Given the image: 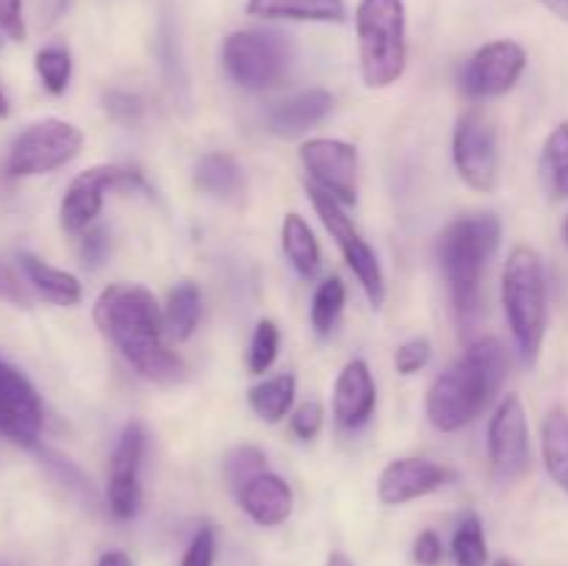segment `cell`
Here are the masks:
<instances>
[{"label":"cell","instance_id":"1","mask_svg":"<svg viewBox=\"0 0 568 566\" xmlns=\"http://www.w3.org/2000/svg\"><path fill=\"white\" fill-rule=\"evenodd\" d=\"M94 322L122 358L148 381L178 383L186 375L183 361L166 347L164 314L144 286L114 283L103 289L94 303Z\"/></svg>","mask_w":568,"mask_h":566},{"label":"cell","instance_id":"2","mask_svg":"<svg viewBox=\"0 0 568 566\" xmlns=\"http://www.w3.org/2000/svg\"><path fill=\"white\" fill-rule=\"evenodd\" d=\"M508 350L499 338H477L427 392V420L442 433H455L475 422L491 405L508 377Z\"/></svg>","mask_w":568,"mask_h":566},{"label":"cell","instance_id":"3","mask_svg":"<svg viewBox=\"0 0 568 566\" xmlns=\"http://www.w3.org/2000/svg\"><path fill=\"white\" fill-rule=\"evenodd\" d=\"M503 225L494 214H466L449 222L438 242L444 277L460 325H471L483 311V275L497 253Z\"/></svg>","mask_w":568,"mask_h":566},{"label":"cell","instance_id":"4","mask_svg":"<svg viewBox=\"0 0 568 566\" xmlns=\"http://www.w3.org/2000/svg\"><path fill=\"white\" fill-rule=\"evenodd\" d=\"M503 305L521 364L532 366L547 333V281L536 250L516 247L505 261Z\"/></svg>","mask_w":568,"mask_h":566},{"label":"cell","instance_id":"5","mask_svg":"<svg viewBox=\"0 0 568 566\" xmlns=\"http://www.w3.org/2000/svg\"><path fill=\"white\" fill-rule=\"evenodd\" d=\"M361 75L369 89H386L403 75L408 61L403 0H361L355 11Z\"/></svg>","mask_w":568,"mask_h":566},{"label":"cell","instance_id":"6","mask_svg":"<svg viewBox=\"0 0 568 566\" xmlns=\"http://www.w3.org/2000/svg\"><path fill=\"white\" fill-rule=\"evenodd\" d=\"M222 61L239 87L261 92L286 78L292 44L277 31H236L222 44Z\"/></svg>","mask_w":568,"mask_h":566},{"label":"cell","instance_id":"7","mask_svg":"<svg viewBox=\"0 0 568 566\" xmlns=\"http://www.w3.org/2000/svg\"><path fill=\"white\" fill-rule=\"evenodd\" d=\"M83 148L81 128L67 120H48L31 122L20 137L11 142L9 155H6V172L11 178H33L48 175L59 166L70 164Z\"/></svg>","mask_w":568,"mask_h":566},{"label":"cell","instance_id":"8","mask_svg":"<svg viewBox=\"0 0 568 566\" xmlns=\"http://www.w3.org/2000/svg\"><path fill=\"white\" fill-rule=\"evenodd\" d=\"M308 194H311V203H314L316 214H320L322 225L327 228V233L333 236V242L338 244L344 261H347L349 270H353V275L358 277V283L364 286L369 303L375 305V309L377 305H383V300H386V277H383L381 261H377L375 250H372L369 242L361 236V231L355 228V222L349 220L347 211H344V205L338 203L333 194L322 192V189L314 186V183L308 186Z\"/></svg>","mask_w":568,"mask_h":566},{"label":"cell","instance_id":"9","mask_svg":"<svg viewBox=\"0 0 568 566\" xmlns=\"http://www.w3.org/2000/svg\"><path fill=\"white\" fill-rule=\"evenodd\" d=\"M139 172L125 170V166H89L81 175H75L67 186L64 200H61V225L67 233H83L94 222V216L103 211V200L109 192H133L142 189Z\"/></svg>","mask_w":568,"mask_h":566},{"label":"cell","instance_id":"10","mask_svg":"<svg viewBox=\"0 0 568 566\" xmlns=\"http://www.w3.org/2000/svg\"><path fill=\"white\" fill-rule=\"evenodd\" d=\"M527 67V53L514 39H497L488 42L466 61L460 72V89L471 100L499 98L519 83Z\"/></svg>","mask_w":568,"mask_h":566},{"label":"cell","instance_id":"11","mask_svg":"<svg viewBox=\"0 0 568 566\" xmlns=\"http://www.w3.org/2000/svg\"><path fill=\"white\" fill-rule=\"evenodd\" d=\"M453 159L458 175L477 192H491L499 175V144L491 122L477 111L458 120L453 139Z\"/></svg>","mask_w":568,"mask_h":566},{"label":"cell","instance_id":"12","mask_svg":"<svg viewBox=\"0 0 568 566\" xmlns=\"http://www.w3.org/2000/svg\"><path fill=\"white\" fill-rule=\"evenodd\" d=\"M300 161L314 186L333 194L342 205L358 198V150L342 139H308L300 148Z\"/></svg>","mask_w":568,"mask_h":566},{"label":"cell","instance_id":"13","mask_svg":"<svg viewBox=\"0 0 568 566\" xmlns=\"http://www.w3.org/2000/svg\"><path fill=\"white\" fill-rule=\"evenodd\" d=\"M44 408L33 383L17 366L0 361V436L20 447H37Z\"/></svg>","mask_w":568,"mask_h":566},{"label":"cell","instance_id":"14","mask_svg":"<svg viewBox=\"0 0 568 566\" xmlns=\"http://www.w3.org/2000/svg\"><path fill=\"white\" fill-rule=\"evenodd\" d=\"M488 458L499 481H516L530 466V431H527L525 405L516 394L499 403L488 425Z\"/></svg>","mask_w":568,"mask_h":566},{"label":"cell","instance_id":"15","mask_svg":"<svg viewBox=\"0 0 568 566\" xmlns=\"http://www.w3.org/2000/svg\"><path fill=\"white\" fill-rule=\"evenodd\" d=\"M144 449H148V431L142 422L125 425L109 464V511L120 522L133 519L142 503L139 475H142Z\"/></svg>","mask_w":568,"mask_h":566},{"label":"cell","instance_id":"16","mask_svg":"<svg viewBox=\"0 0 568 566\" xmlns=\"http://www.w3.org/2000/svg\"><path fill=\"white\" fill-rule=\"evenodd\" d=\"M453 477V472L427 458H399L383 469L377 494L386 505H405L410 499L438 492Z\"/></svg>","mask_w":568,"mask_h":566},{"label":"cell","instance_id":"17","mask_svg":"<svg viewBox=\"0 0 568 566\" xmlns=\"http://www.w3.org/2000/svg\"><path fill=\"white\" fill-rule=\"evenodd\" d=\"M377 405L375 377L366 361L355 358L338 372L336 392H333V416L344 431H358L372 420Z\"/></svg>","mask_w":568,"mask_h":566},{"label":"cell","instance_id":"18","mask_svg":"<svg viewBox=\"0 0 568 566\" xmlns=\"http://www.w3.org/2000/svg\"><path fill=\"white\" fill-rule=\"evenodd\" d=\"M239 503H242L244 514L261 527H277L292 516L294 494L283 477L272 475V472H261L253 481L244 483L239 488Z\"/></svg>","mask_w":568,"mask_h":566},{"label":"cell","instance_id":"19","mask_svg":"<svg viewBox=\"0 0 568 566\" xmlns=\"http://www.w3.org/2000/svg\"><path fill=\"white\" fill-rule=\"evenodd\" d=\"M333 109V94L327 89H308V92H300L294 98L283 100L275 111L270 114V128L277 137H300L308 128H314L316 122L325 120Z\"/></svg>","mask_w":568,"mask_h":566},{"label":"cell","instance_id":"20","mask_svg":"<svg viewBox=\"0 0 568 566\" xmlns=\"http://www.w3.org/2000/svg\"><path fill=\"white\" fill-rule=\"evenodd\" d=\"M247 14L261 20L342 22L347 9L344 0H250Z\"/></svg>","mask_w":568,"mask_h":566},{"label":"cell","instance_id":"21","mask_svg":"<svg viewBox=\"0 0 568 566\" xmlns=\"http://www.w3.org/2000/svg\"><path fill=\"white\" fill-rule=\"evenodd\" d=\"M20 264H22V272H26L28 283H31L44 300H50V303L55 305H64V309L81 303L83 289L75 275L59 270V266H50L48 261H42L39 255H31V253H22Z\"/></svg>","mask_w":568,"mask_h":566},{"label":"cell","instance_id":"22","mask_svg":"<svg viewBox=\"0 0 568 566\" xmlns=\"http://www.w3.org/2000/svg\"><path fill=\"white\" fill-rule=\"evenodd\" d=\"M283 253H286L288 264L297 270L300 277H314L322 266V250L320 242L311 233L308 222L300 214H286L283 220Z\"/></svg>","mask_w":568,"mask_h":566},{"label":"cell","instance_id":"23","mask_svg":"<svg viewBox=\"0 0 568 566\" xmlns=\"http://www.w3.org/2000/svg\"><path fill=\"white\" fill-rule=\"evenodd\" d=\"M194 183L200 192L214 198H233L244 189V170L233 155L209 153L194 166Z\"/></svg>","mask_w":568,"mask_h":566},{"label":"cell","instance_id":"24","mask_svg":"<svg viewBox=\"0 0 568 566\" xmlns=\"http://www.w3.org/2000/svg\"><path fill=\"white\" fill-rule=\"evenodd\" d=\"M541 449L547 472L568 494V414L564 408H552L544 420Z\"/></svg>","mask_w":568,"mask_h":566},{"label":"cell","instance_id":"25","mask_svg":"<svg viewBox=\"0 0 568 566\" xmlns=\"http://www.w3.org/2000/svg\"><path fill=\"white\" fill-rule=\"evenodd\" d=\"M294 394H297V381H294V375L283 372V375H275L270 377V381L250 388L247 400L250 408H253L261 420L281 422L283 416L292 411Z\"/></svg>","mask_w":568,"mask_h":566},{"label":"cell","instance_id":"26","mask_svg":"<svg viewBox=\"0 0 568 566\" xmlns=\"http://www.w3.org/2000/svg\"><path fill=\"white\" fill-rule=\"evenodd\" d=\"M200 311H203V297H200V289L194 283L183 281L166 297V311L164 322L166 331L178 338V342H186L194 333L200 322Z\"/></svg>","mask_w":568,"mask_h":566},{"label":"cell","instance_id":"27","mask_svg":"<svg viewBox=\"0 0 568 566\" xmlns=\"http://www.w3.org/2000/svg\"><path fill=\"white\" fill-rule=\"evenodd\" d=\"M541 181L552 198H568V122L547 137L541 153Z\"/></svg>","mask_w":568,"mask_h":566},{"label":"cell","instance_id":"28","mask_svg":"<svg viewBox=\"0 0 568 566\" xmlns=\"http://www.w3.org/2000/svg\"><path fill=\"white\" fill-rule=\"evenodd\" d=\"M344 300H347V289H344L342 277L333 275L325 283H320V289L314 294V305H311V322H314L320 336H331L333 327L338 325Z\"/></svg>","mask_w":568,"mask_h":566},{"label":"cell","instance_id":"29","mask_svg":"<svg viewBox=\"0 0 568 566\" xmlns=\"http://www.w3.org/2000/svg\"><path fill=\"white\" fill-rule=\"evenodd\" d=\"M453 558L458 566H486L488 547L483 536V525L475 514L464 516L455 527L453 536Z\"/></svg>","mask_w":568,"mask_h":566},{"label":"cell","instance_id":"30","mask_svg":"<svg viewBox=\"0 0 568 566\" xmlns=\"http://www.w3.org/2000/svg\"><path fill=\"white\" fill-rule=\"evenodd\" d=\"M37 72L50 94H64L72 78V59L64 44H48L37 53Z\"/></svg>","mask_w":568,"mask_h":566},{"label":"cell","instance_id":"31","mask_svg":"<svg viewBox=\"0 0 568 566\" xmlns=\"http://www.w3.org/2000/svg\"><path fill=\"white\" fill-rule=\"evenodd\" d=\"M277 350H281V331L272 320H261L255 325L253 338H250V372L255 375H264L277 358Z\"/></svg>","mask_w":568,"mask_h":566},{"label":"cell","instance_id":"32","mask_svg":"<svg viewBox=\"0 0 568 566\" xmlns=\"http://www.w3.org/2000/svg\"><path fill=\"white\" fill-rule=\"evenodd\" d=\"M42 461H44V466H48V469L53 472L55 481H59L61 486H67V492L75 494V497L83 499V503L94 505V499H98V497H94L92 483H89V477L83 475V472L78 469V466L72 464V461L61 458L59 453H48V449H44V453H42Z\"/></svg>","mask_w":568,"mask_h":566},{"label":"cell","instance_id":"33","mask_svg":"<svg viewBox=\"0 0 568 566\" xmlns=\"http://www.w3.org/2000/svg\"><path fill=\"white\" fill-rule=\"evenodd\" d=\"M261 472H266V455L258 447H236L225 455V477L236 492Z\"/></svg>","mask_w":568,"mask_h":566},{"label":"cell","instance_id":"34","mask_svg":"<svg viewBox=\"0 0 568 566\" xmlns=\"http://www.w3.org/2000/svg\"><path fill=\"white\" fill-rule=\"evenodd\" d=\"M430 353L433 347L427 338H410V342H405L403 347L397 350L394 364H397L399 375H414V372L425 370L427 361H430Z\"/></svg>","mask_w":568,"mask_h":566},{"label":"cell","instance_id":"35","mask_svg":"<svg viewBox=\"0 0 568 566\" xmlns=\"http://www.w3.org/2000/svg\"><path fill=\"white\" fill-rule=\"evenodd\" d=\"M214 555H216V536L214 530L205 525L200 527V530L194 533L192 542H189L181 566H214Z\"/></svg>","mask_w":568,"mask_h":566},{"label":"cell","instance_id":"36","mask_svg":"<svg viewBox=\"0 0 568 566\" xmlns=\"http://www.w3.org/2000/svg\"><path fill=\"white\" fill-rule=\"evenodd\" d=\"M105 111H109V117L114 122L136 125L139 117H142V100L128 92H109L105 94Z\"/></svg>","mask_w":568,"mask_h":566},{"label":"cell","instance_id":"37","mask_svg":"<svg viewBox=\"0 0 568 566\" xmlns=\"http://www.w3.org/2000/svg\"><path fill=\"white\" fill-rule=\"evenodd\" d=\"M322 422H325V411H322V405L316 403V400H311V403L300 405V408L294 411L292 431L297 433L303 442H311V438L320 436Z\"/></svg>","mask_w":568,"mask_h":566},{"label":"cell","instance_id":"38","mask_svg":"<svg viewBox=\"0 0 568 566\" xmlns=\"http://www.w3.org/2000/svg\"><path fill=\"white\" fill-rule=\"evenodd\" d=\"M109 233L103 228H92V231H83L81 233V259L83 264L89 266H100L109 255Z\"/></svg>","mask_w":568,"mask_h":566},{"label":"cell","instance_id":"39","mask_svg":"<svg viewBox=\"0 0 568 566\" xmlns=\"http://www.w3.org/2000/svg\"><path fill=\"white\" fill-rule=\"evenodd\" d=\"M0 300H6V303L11 305H20V309H28V305H31V294H28L26 283H22L20 277L14 275V270H11L9 264H3V261H0Z\"/></svg>","mask_w":568,"mask_h":566},{"label":"cell","instance_id":"40","mask_svg":"<svg viewBox=\"0 0 568 566\" xmlns=\"http://www.w3.org/2000/svg\"><path fill=\"white\" fill-rule=\"evenodd\" d=\"M0 31L14 42L26 39V17H22V0H0Z\"/></svg>","mask_w":568,"mask_h":566},{"label":"cell","instance_id":"41","mask_svg":"<svg viewBox=\"0 0 568 566\" xmlns=\"http://www.w3.org/2000/svg\"><path fill=\"white\" fill-rule=\"evenodd\" d=\"M444 558V547H442V538L436 536L433 530L419 533L414 544V560L419 566H438Z\"/></svg>","mask_w":568,"mask_h":566},{"label":"cell","instance_id":"42","mask_svg":"<svg viewBox=\"0 0 568 566\" xmlns=\"http://www.w3.org/2000/svg\"><path fill=\"white\" fill-rule=\"evenodd\" d=\"M67 6H70V0H42V22H44V26H50V22L59 20V17L67 11Z\"/></svg>","mask_w":568,"mask_h":566},{"label":"cell","instance_id":"43","mask_svg":"<svg viewBox=\"0 0 568 566\" xmlns=\"http://www.w3.org/2000/svg\"><path fill=\"white\" fill-rule=\"evenodd\" d=\"M98 566H133V560L128 558V555L122 553V549H109V553L100 555Z\"/></svg>","mask_w":568,"mask_h":566},{"label":"cell","instance_id":"44","mask_svg":"<svg viewBox=\"0 0 568 566\" xmlns=\"http://www.w3.org/2000/svg\"><path fill=\"white\" fill-rule=\"evenodd\" d=\"M541 3L547 6V9L552 11V14H558L560 20L568 22V0H541Z\"/></svg>","mask_w":568,"mask_h":566},{"label":"cell","instance_id":"45","mask_svg":"<svg viewBox=\"0 0 568 566\" xmlns=\"http://www.w3.org/2000/svg\"><path fill=\"white\" fill-rule=\"evenodd\" d=\"M327 566H353V560L342 553H333L331 558H327Z\"/></svg>","mask_w":568,"mask_h":566},{"label":"cell","instance_id":"46","mask_svg":"<svg viewBox=\"0 0 568 566\" xmlns=\"http://www.w3.org/2000/svg\"><path fill=\"white\" fill-rule=\"evenodd\" d=\"M3 117H9V98H6L3 89H0V120H3Z\"/></svg>","mask_w":568,"mask_h":566},{"label":"cell","instance_id":"47","mask_svg":"<svg viewBox=\"0 0 568 566\" xmlns=\"http://www.w3.org/2000/svg\"><path fill=\"white\" fill-rule=\"evenodd\" d=\"M564 242H566V247H568V216H566V222H564Z\"/></svg>","mask_w":568,"mask_h":566},{"label":"cell","instance_id":"48","mask_svg":"<svg viewBox=\"0 0 568 566\" xmlns=\"http://www.w3.org/2000/svg\"><path fill=\"white\" fill-rule=\"evenodd\" d=\"M494 566H516V564H510V560H497V564H494Z\"/></svg>","mask_w":568,"mask_h":566}]
</instances>
